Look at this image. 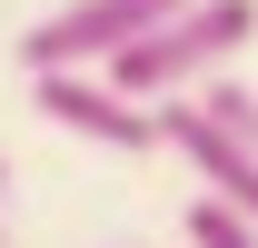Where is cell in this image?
<instances>
[{"label": "cell", "mask_w": 258, "mask_h": 248, "mask_svg": "<svg viewBox=\"0 0 258 248\" xmlns=\"http://www.w3.org/2000/svg\"><path fill=\"white\" fill-rule=\"evenodd\" d=\"M189 0H60L40 30H20V70H109L129 40H149L159 20H179Z\"/></svg>", "instance_id": "cell-2"}, {"label": "cell", "mask_w": 258, "mask_h": 248, "mask_svg": "<svg viewBox=\"0 0 258 248\" xmlns=\"http://www.w3.org/2000/svg\"><path fill=\"white\" fill-rule=\"evenodd\" d=\"M189 248H258V218L219 209V199L199 189V199H189Z\"/></svg>", "instance_id": "cell-6"}, {"label": "cell", "mask_w": 258, "mask_h": 248, "mask_svg": "<svg viewBox=\"0 0 258 248\" xmlns=\"http://www.w3.org/2000/svg\"><path fill=\"white\" fill-rule=\"evenodd\" d=\"M189 99L228 129V139H238V149H258V90H248V80H228V70H219V80H209V90H189Z\"/></svg>", "instance_id": "cell-5"}, {"label": "cell", "mask_w": 258, "mask_h": 248, "mask_svg": "<svg viewBox=\"0 0 258 248\" xmlns=\"http://www.w3.org/2000/svg\"><path fill=\"white\" fill-rule=\"evenodd\" d=\"M248 40H258V0H189L179 20H159L149 40H129L119 60H109V80H119L139 109H159V99L209 90Z\"/></svg>", "instance_id": "cell-1"}, {"label": "cell", "mask_w": 258, "mask_h": 248, "mask_svg": "<svg viewBox=\"0 0 258 248\" xmlns=\"http://www.w3.org/2000/svg\"><path fill=\"white\" fill-rule=\"evenodd\" d=\"M159 139H169V149L199 169V189H209L219 209L258 218V149H238V139H228V129L209 119L199 99H159Z\"/></svg>", "instance_id": "cell-4"}, {"label": "cell", "mask_w": 258, "mask_h": 248, "mask_svg": "<svg viewBox=\"0 0 258 248\" xmlns=\"http://www.w3.org/2000/svg\"><path fill=\"white\" fill-rule=\"evenodd\" d=\"M0 248H10V228H0Z\"/></svg>", "instance_id": "cell-7"}, {"label": "cell", "mask_w": 258, "mask_h": 248, "mask_svg": "<svg viewBox=\"0 0 258 248\" xmlns=\"http://www.w3.org/2000/svg\"><path fill=\"white\" fill-rule=\"evenodd\" d=\"M30 99H40V119L70 129V139H99V149H129V159H139V149H169V139H159V109H139L109 70H40Z\"/></svg>", "instance_id": "cell-3"}]
</instances>
